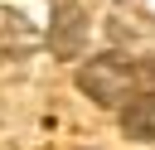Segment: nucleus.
Here are the masks:
<instances>
[{
    "instance_id": "nucleus-1",
    "label": "nucleus",
    "mask_w": 155,
    "mask_h": 150,
    "mask_svg": "<svg viewBox=\"0 0 155 150\" xmlns=\"http://www.w3.org/2000/svg\"><path fill=\"white\" fill-rule=\"evenodd\" d=\"M78 87H82V97H92L97 106L121 111V106L140 92V58H131V53H97L92 63H82Z\"/></svg>"
},
{
    "instance_id": "nucleus-4",
    "label": "nucleus",
    "mask_w": 155,
    "mask_h": 150,
    "mask_svg": "<svg viewBox=\"0 0 155 150\" xmlns=\"http://www.w3.org/2000/svg\"><path fill=\"white\" fill-rule=\"evenodd\" d=\"M29 48H34V29H29V19L0 5V53H29Z\"/></svg>"
},
{
    "instance_id": "nucleus-2",
    "label": "nucleus",
    "mask_w": 155,
    "mask_h": 150,
    "mask_svg": "<svg viewBox=\"0 0 155 150\" xmlns=\"http://www.w3.org/2000/svg\"><path fill=\"white\" fill-rule=\"evenodd\" d=\"M82 34H87V15H82V5L58 0V5H53V24H48V48H53L58 58H73V53L82 48Z\"/></svg>"
},
{
    "instance_id": "nucleus-3",
    "label": "nucleus",
    "mask_w": 155,
    "mask_h": 150,
    "mask_svg": "<svg viewBox=\"0 0 155 150\" xmlns=\"http://www.w3.org/2000/svg\"><path fill=\"white\" fill-rule=\"evenodd\" d=\"M121 131L131 140H155V92H136L121 106Z\"/></svg>"
}]
</instances>
